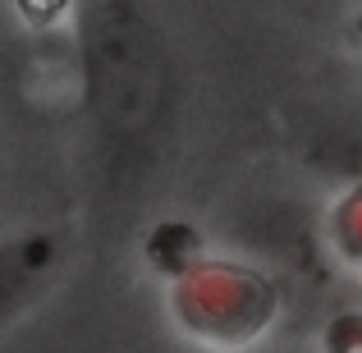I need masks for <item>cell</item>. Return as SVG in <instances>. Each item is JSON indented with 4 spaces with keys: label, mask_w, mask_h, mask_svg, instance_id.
<instances>
[{
    "label": "cell",
    "mask_w": 362,
    "mask_h": 353,
    "mask_svg": "<svg viewBox=\"0 0 362 353\" xmlns=\"http://www.w3.org/2000/svg\"><path fill=\"white\" fill-rule=\"evenodd\" d=\"M83 88L110 142H151L170 110V55L142 0H88Z\"/></svg>",
    "instance_id": "obj_1"
},
{
    "label": "cell",
    "mask_w": 362,
    "mask_h": 353,
    "mask_svg": "<svg viewBox=\"0 0 362 353\" xmlns=\"http://www.w3.org/2000/svg\"><path fill=\"white\" fill-rule=\"evenodd\" d=\"M18 5H23L33 18H55V14H60V5H64V0H18Z\"/></svg>",
    "instance_id": "obj_2"
}]
</instances>
